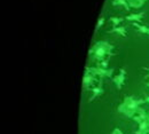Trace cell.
I'll list each match as a JSON object with an SVG mask.
<instances>
[{"label": "cell", "instance_id": "obj_9", "mask_svg": "<svg viewBox=\"0 0 149 134\" xmlns=\"http://www.w3.org/2000/svg\"><path fill=\"white\" fill-rule=\"evenodd\" d=\"M143 16H145V13H135V14H130V15H127L125 19L126 21H130V22H136V23H140L142 19H143Z\"/></svg>", "mask_w": 149, "mask_h": 134}, {"label": "cell", "instance_id": "obj_14", "mask_svg": "<svg viewBox=\"0 0 149 134\" xmlns=\"http://www.w3.org/2000/svg\"><path fill=\"white\" fill-rule=\"evenodd\" d=\"M96 67L102 68V69H108V67H109V58L103 60V61H101V62H99Z\"/></svg>", "mask_w": 149, "mask_h": 134}, {"label": "cell", "instance_id": "obj_21", "mask_svg": "<svg viewBox=\"0 0 149 134\" xmlns=\"http://www.w3.org/2000/svg\"><path fill=\"white\" fill-rule=\"evenodd\" d=\"M148 116H149V112H148Z\"/></svg>", "mask_w": 149, "mask_h": 134}, {"label": "cell", "instance_id": "obj_2", "mask_svg": "<svg viewBox=\"0 0 149 134\" xmlns=\"http://www.w3.org/2000/svg\"><path fill=\"white\" fill-rule=\"evenodd\" d=\"M113 49H115V46L111 45L110 42L104 41V40H100V41H96L90 48L88 54L93 55L94 58L97 62H101V61L108 58L109 56H113L115 55Z\"/></svg>", "mask_w": 149, "mask_h": 134}, {"label": "cell", "instance_id": "obj_12", "mask_svg": "<svg viewBox=\"0 0 149 134\" xmlns=\"http://www.w3.org/2000/svg\"><path fill=\"white\" fill-rule=\"evenodd\" d=\"M129 1V5L132 8H140L143 6V3L148 0H127Z\"/></svg>", "mask_w": 149, "mask_h": 134}, {"label": "cell", "instance_id": "obj_3", "mask_svg": "<svg viewBox=\"0 0 149 134\" xmlns=\"http://www.w3.org/2000/svg\"><path fill=\"white\" fill-rule=\"evenodd\" d=\"M85 72L90 74L94 77H99V79H103V78H110L111 79L112 74H113V69L109 68V69H102L99 67H86L85 68Z\"/></svg>", "mask_w": 149, "mask_h": 134}, {"label": "cell", "instance_id": "obj_8", "mask_svg": "<svg viewBox=\"0 0 149 134\" xmlns=\"http://www.w3.org/2000/svg\"><path fill=\"white\" fill-rule=\"evenodd\" d=\"M108 33H117L122 37H127V33H126V28L124 25H119V26H115L110 30H108Z\"/></svg>", "mask_w": 149, "mask_h": 134}, {"label": "cell", "instance_id": "obj_17", "mask_svg": "<svg viewBox=\"0 0 149 134\" xmlns=\"http://www.w3.org/2000/svg\"><path fill=\"white\" fill-rule=\"evenodd\" d=\"M133 134H149V132H146V131H141V130H136L134 131Z\"/></svg>", "mask_w": 149, "mask_h": 134}, {"label": "cell", "instance_id": "obj_4", "mask_svg": "<svg viewBox=\"0 0 149 134\" xmlns=\"http://www.w3.org/2000/svg\"><path fill=\"white\" fill-rule=\"evenodd\" d=\"M125 79H126V70L125 69H119V74L115 75V76L111 78L112 83L115 84V86L117 87V90H122L123 85L125 84Z\"/></svg>", "mask_w": 149, "mask_h": 134}, {"label": "cell", "instance_id": "obj_15", "mask_svg": "<svg viewBox=\"0 0 149 134\" xmlns=\"http://www.w3.org/2000/svg\"><path fill=\"white\" fill-rule=\"evenodd\" d=\"M104 22H106V19H104V16H101L99 21H97V23H96V26H95V32H97L99 31V29L104 24Z\"/></svg>", "mask_w": 149, "mask_h": 134}, {"label": "cell", "instance_id": "obj_5", "mask_svg": "<svg viewBox=\"0 0 149 134\" xmlns=\"http://www.w3.org/2000/svg\"><path fill=\"white\" fill-rule=\"evenodd\" d=\"M90 91L92 92V96L88 99V102H93L96 97H99L100 95H102L103 92H104V90H103V79H100L97 86L92 87Z\"/></svg>", "mask_w": 149, "mask_h": 134}, {"label": "cell", "instance_id": "obj_11", "mask_svg": "<svg viewBox=\"0 0 149 134\" xmlns=\"http://www.w3.org/2000/svg\"><path fill=\"white\" fill-rule=\"evenodd\" d=\"M112 6L115 7H119L122 6L124 9H126V12H130V5H129V1L127 0H112L111 1Z\"/></svg>", "mask_w": 149, "mask_h": 134}, {"label": "cell", "instance_id": "obj_19", "mask_svg": "<svg viewBox=\"0 0 149 134\" xmlns=\"http://www.w3.org/2000/svg\"><path fill=\"white\" fill-rule=\"evenodd\" d=\"M145 70H147V71H148V75H147V78H149V68H145Z\"/></svg>", "mask_w": 149, "mask_h": 134}, {"label": "cell", "instance_id": "obj_10", "mask_svg": "<svg viewBox=\"0 0 149 134\" xmlns=\"http://www.w3.org/2000/svg\"><path fill=\"white\" fill-rule=\"evenodd\" d=\"M131 24H132V26H134L140 33L149 36V26L143 25V24H140V23H136V22H133V23H131Z\"/></svg>", "mask_w": 149, "mask_h": 134}, {"label": "cell", "instance_id": "obj_1", "mask_svg": "<svg viewBox=\"0 0 149 134\" xmlns=\"http://www.w3.org/2000/svg\"><path fill=\"white\" fill-rule=\"evenodd\" d=\"M143 103H146L145 99H139V97H135L133 95H127L124 97V100L120 104H118L117 111L126 116L127 118H133L136 115V111L140 108V106Z\"/></svg>", "mask_w": 149, "mask_h": 134}, {"label": "cell", "instance_id": "obj_13", "mask_svg": "<svg viewBox=\"0 0 149 134\" xmlns=\"http://www.w3.org/2000/svg\"><path fill=\"white\" fill-rule=\"evenodd\" d=\"M125 19V17H117V16H111L109 17V21L111 23V25L115 28V26H119V24Z\"/></svg>", "mask_w": 149, "mask_h": 134}, {"label": "cell", "instance_id": "obj_6", "mask_svg": "<svg viewBox=\"0 0 149 134\" xmlns=\"http://www.w3.org/2000/svg\"><path fill=\"white\" fill-rule=\"evenodd\" d=\"M95 80H96V77H94V76H92V75H90V74H87V72H85V74H84V78H83V88L90 91V90L92 88V86H93Z\"/></svg>", "mask_w": 149, "mask_h": 134}, {"label": "cell", "instance_id": "obj_20", "mask_svg": "<svg viewBox=\"0 0 149 134\" xmlns=\"http://www.w3.org/2000/svg\"><path fill=\"white\" fill-rule=\"evenodd\" d=\"M146 85H147V86H148V87H149V80H148V81H147V83H146Z\"/></svg>", "mask_w": 149, "mask_h": 134}, {"label": "cell", "instance_id": "obj_16", "mask_svg": "<svg viewBox=\"0 0 149 134\" xmlns=\"http://www.w3.org/2000/svg\"><path fill=\"white\" fill-rule=\"evenodd\" d=\"M111 134H123V131H122L120 128H118V127H116V128H113V130H112Z\"/></svg>", "mask_w": 149, "mask_h": 134}, {"label": "cell", "instance_id": "obj_18", "mask_svg": "<svg viewBox=\"0 0 149 134\" xmlns=\"http://www.w3.org/2000/svg\"><path fill=\"white\" fill-rule=\"evenodd\" d=\"M143 99H145V101H146V103H149V95H146V96H145V97H143Z\"/></svg>", "mask_w": 149, "mask_h": 134}, {"label": "cell", "instance_id": "obj_7", "mask_svg": "<svg viewBox=\"0 0 149 134\" xmlns=\"http://www.w3.org/2000/svg\"><path fill=\"white\" fill-rule=\"evenodd\" d=\"M147 117H148V112L143 109V108H139L138 109V111H136V115L134 116L132 119L135 122V123H138V124H140V123H142L143 120H146L147 119Z\"/></svg>", "mask_w": 149, "mask_h": 134}]
</instances>
